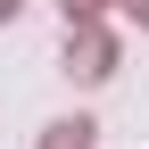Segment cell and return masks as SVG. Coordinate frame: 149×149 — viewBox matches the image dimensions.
Segmentation results:
<instances>
[{
  "instance_id": "cell-4",
  "label": "cell",
  "mask_w": 149,
  "mask_h": 149,
  "mask_svg": "<svg viewBox=\"0 0 149 149\" xmlns=\"http://www.w3.org/2000/svg\"><path fill=\"white\" fill-rule=\"evenodd\" d=\"M116 8H124V17H133V25H149V0H116Z\"/></svg>"
},
{
  "instance_id": "cell-1",
  "label": "cell",
  "mask_w": 149,
  "mask_h": 149,
  "mask_svg": "<svg viewBox=\"0 0 149 149\" xmlns=\"http://www.w3.org/2000/svg\"><path fill=\"white\" fill-rule=\"evenodd\" d=\"M66 74H83V83H100V74H116V42L100 33V17H83L66 42Z\"/></svg>"
},
{
  "instance_id": "cell-2",
  "label": "cell",
  "mask_w": 149,
  "mask_h": 149,
  "mask_svg": "<svg viewBox=\"0 0 149 149\" xmlns=\"http://www.w3.org/2000/svg\"><path fill=\"white\" fill-rule=\"evenodd\" d=\"M42 149H91V124H83V116H66V124H50V133H42Z\"/></svg>"
},
{
  "instance_id": "cell-3",
  "label": "cell",
  "mask_w": 149,
  "mask_h": 149,
  "mask_svg": "<svg viewBox=\"0 0 149 149\" xmlns=\"http://www.w3.org/2000/svg\"><path fill=\"white\" fill-rule=\"evenodd\" d=\"M108 0H66V25H83V17H100Z\"/></svg>"
},
{
  "instance_id": "cell-5",
  "label": "cell",
  "mask_w": 149,
  "mask_h": 149,
  "mask_svg": "<svg viewBox=\"0 0 149 149\" xmlns=\"http://www.w3.org/2000/svg\"><path fill=\"white\" fill-rule=\"evenodd\" d=\"M0 17H17V0H0Z\"/></svg>"
}]
</instances>
